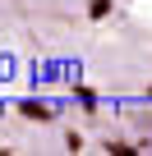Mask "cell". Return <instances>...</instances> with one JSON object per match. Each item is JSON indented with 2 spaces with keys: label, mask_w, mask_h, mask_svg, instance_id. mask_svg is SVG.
<instances>
[{
  "label": "cell",
  "mask_w": 152,
  "mask_h": 156,
  "mask_svg": "<svg viewBox=\"0 0 152 156\" xmlns=\"http://www.w3.org/2000/svg\"><path fill=\"white\" fill-rule=\"evenodd\" d=\"M23 115H28V119H46L51 110H46V106H37V101H23Z\"/></svg>",
  "instance_id": "cell-1"
}]
</instances>
